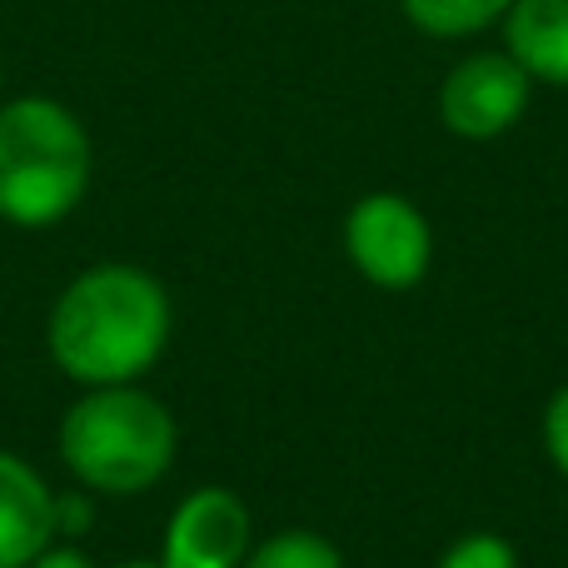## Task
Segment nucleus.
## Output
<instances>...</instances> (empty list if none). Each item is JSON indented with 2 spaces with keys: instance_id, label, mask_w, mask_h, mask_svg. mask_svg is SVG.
Here are the masks:
<instances>
[{
  "instance_id": "f8f14e48",
  "label": "nucleus",
  "mask_w": 568,
  "mask_h": 568,
  "mask_svg": "<svg viewBox=\"0 0 568 568\" xmlns=\"http://www.w3.org/2000/svg\"><path fill=\"white\" fill-rule=\"evenodd\" d=\"M544 444H549V459L559 464V474L568 479V384L544 409Z\"/></svg>"
},
{
  "instance_id": "dca6fc26",
  "label": "nucleus",
  "mask_w": 568,
  "mask_h": 568,
  "mask_svg": "<svg viewBox=\"0 0 568 568\" xmlns=\"http://www.w3.org/2000/svg\"><path fill=\"white\" fill-rule=\"evenodd\" d=\"M0 80H6V65H0Z\"/></svg>"
},
{
  "instance_id": "7ed1b4c3",
  "label": "nucleus",
  "mask_w": 568,
  "mask_h": 568,
  "mask_svg": "<svg viewBox=\"0 0 568 568\" xmlns=\"http://www.w3.org/2000/svg\"><path fill=\"white\" fill-rule=\"evenodd\" d=\"M175 419L155 394L105 384L60 419V459L95 494H140L175 464Z\"/></svg>"
},
{
  "instance_id": "423d86ee",
  "label": "nucleus",
  "mask_w": 568,
  "mask_h": 568,
  "mask_svg": "<svg viewBox=\"0 0 568 568\" xmlns=\"http://www.w3.org/2000/svg\"><path fill=\"white\" fill-rule=\"evenodd\" d=\"M250 554V509L230 489H195L165 529V568H240Z\"/></svg>"
},
{
  "instance_id": "4468645a",
  "label": "nucleus",
  "mask_w": 568,
  "mask_h": 568,
  "mask_svg": "<svg viewBox=\"0 0 568 568\" xmlns=\"http://www.w3.org/2000/svg\"><path fill=\"white\" fill-rule=\"evenodd\" d=\"M30 568H95L80 549H45Z\"/></svg>"
},
{
  "instance_id": "f257e3e1",
  "label": "nucleus",
  "mask_w": 568,
  "mask_h": 568,
  "mask_svg": "<svg viewBox=\"0 0 568 568\" xmlns=\"http://www.w3.org/2000/svg\"><path fill=\"white\" fill-rule=\"evenodd\" d=\"M170 294L135 265H95L50 310V359L75 384H130L165 354Z\"/></svg>"
},
{
  "instance_id": "39448f33",
  "label": "nucleus",
  "mask_w": 568,
  "mask_h": 568,
  "mask_svg": "<svg viewBox=\"0 0 568 568\" xmlns=\"http://www.w3.org/2000/svg\"><path fill=\"white\" fill-rule=\"evenodd\" d=\"M529 70L514 55H469L439 90V115L454 135L494 140L529 105Z\"/></svg>"
},
{
  "instance_id": "2eb2a0df",
  "label": "nucleus",
  "mask_w": 568,
  "mask_h": 568,
  "mask_svg": "<svg viewBox=\"0 0 568 568\" xmlns=\"http://www.w3.org/2000/svg\"><path fill=\"white\" fill-rule=\"evenodd\" d=\"M115 568H165V564H150V559H130V564H115Z\"/></svg>"
},
{
  "instance_id": "9b49d317",
  "label": "nucleus",
  "mask_w": 568,
  "mask_h": 568,
  "mask_svg": "<svg viewBox=\"0 0 568 568\" xmlns=\"http://www.w3.org/2000/svg\"><path fill=\"white\" fill-rule=\"evenodd\" d=\"M439 568H519V559H514V549L499 534H469V539H459L444 554Z\"/></svg>"
},
{
  "instance_id": "9d476101",
  "label": "nucleus",
  "mask_w": 568,
  "mask_h": 568,
  "mask_svg": "<svg viewBox=\"0 0 568 568\" xmlns=\"http://www.w3.org/2000/svg\"><path fill=\"white\" fill-rule=\"evenodd\" d=\"M240 568H344L339 549L329 539L310 529H284L275 539H265L255 554H245Z\"/></svg>"
},
{
  "instance_id": "6e6552de",
  "label": "nucleus",
  "mask_w": 568,
  "mask_h": 568,
  "mask_svg": "<svg viewBox=\"0 0 568 568\" xmlns=\"http://www.w3.org/2000/svg\"><path fill=\"white\" fill-rule=\"evenodd\" d=\"M509 50L529 75L568 85V0H514Z\"/></svg>"
},
{
  "instance_id": "0eeeda50",
  "label": "nucleus",
  "mask_w": 568,
  "mask_h": 568,
  "mask_svg": "<svg viewBox=\"0 0 568 568\" xmlns=\"http://www.w3.org/2000/svg\"><path fill=\"white\" fill-rule=\"evenodd\" d=\"M55 539V494L20 454L0 449V568H30Z\"/></svg>"
},
{
  "instance_id": "1a4fd4ad",
  "label": "nucleus",
  "mask_w": 568,
  "mask_h": 568,
  "mask_svg": "<svg viewBox=\"0 0 568 568\" xmlns=\"http://www.w3.org/2000/svg\"><path fill=\"white\" fill-rule=\"evenodd\" d=\"M399 6L429 36H469V30L489 26L494 16H504L514 0H399Z\"/></svg>"
},
{
  "instance_id": "ddd939ff",
  "label": "nucleus",
  "mask_w": 568,
  "mask_h": 568,
  "mask_svg": "<svg viewBox=\"0 0 568 568\" xmlns=\"http://www.w3.org/2000/svg\"><path fill=\"white\" fill-rule=\"evenodd\" d=\"M70 524H75V534L90 524V504L85 499H55V534H70Z\"/></svg>"
},
{
  "instance_id": "f03ea898",
  "label": "nucleus",
  "mask_w": 568,
  "mask_h": 568,
  "mask_svg": "<svg viewBox=\"0 0 568 568\" xmlns=\"http://www.w3.org/2000/svg\"><path fill=\"white\" fill-rule=\"evenodd\" d=\"M90 135L70 105L20 95L0 105V220L20 230L60 225L85 200Z\"/></svg>"
},
{
  "instance_id": "20e7f679",
  "label": "nucleus",
  "mask_w": 568,
  "mask_h": 568,
  "mask_svg": "<svg viewBox=\"0 0 568 568\" xmlns=\"http://www.w3.org/2000/svg\"><path fill=\"white\" fill-rule=\"evenodd\" d=\"M344 245L354 270L379 290H414L434 255L429 225L404 195H364L344 220Z\"/></svg>"
}]
</instances>
